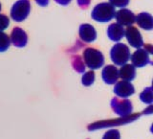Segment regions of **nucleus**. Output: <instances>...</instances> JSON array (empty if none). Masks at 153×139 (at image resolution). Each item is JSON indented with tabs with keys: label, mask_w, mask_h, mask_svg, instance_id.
Segmentation results:
<instances>
[{
	"label": "nucleus",
	"mask_w": 153,
	"mask_h": 139,
	"mask_svg": "<svg viewBox=\"0 0 153 139\" xmlns=\"http://www.w3.org/2000/svg\"><path fill=\"white\" fill-rule=\"evenodd\" d=\"M115 13H116L115 7L110 3L104 2L96 5L91 13V17L97 22L106 23L115 17Z\"/></svg>",
	"instance_id": "f257e3e1"
},
{
	"label": "nucleus",
	"mask_w": 153,
	"mask_h": 139,
	"mask_svg": "<svg viewBox=\"0 0 153 139\" xmlns=\"http://www.w3.org/2000/svg\"><path fill=\"white\" fill-rule=\"evenodd\" d=\"M83 62L89 69L96 70L104 64V57L100 51L88 47L83 51Z\"/></svg>",
	"instance_id": "f03ea898"
},
{
	"label": "nucleus",
	"mask_w": 153,
	"mask_h": 139,
	"mask_svg": "<svg viewBox=\"0 0 153 139\" xmlns=\"http://www.w3.org/2000/svg\"><path fill=\"white\" fill-rule=\"evenodd\" d=\"M110 58L116 65L122 66L126 64L130 59V50L124 43H117L110 51Z\"/></svg>",
	"instance_id": "7ed1b4c3"
},
{
	"label": "nucleus",
	"mask_w": 153,
	"mask_h": 139,
	"mask_svg": "<svg viewBox=\"0 0 153 139\" xmlns=\"http://www.w3.org/2000/svg\"><path fill=\"white\" fill-rule=\"evenodd\" d=\"M31 12V2L29 0H18L11 9V17L16 22H22Z\"/></svg>",
	"instance_id": "20e7f679"
},
{
	"label": "nucleus",
	"mask_w": 153,
	"mask_h": 139,
	"mask_svg": "<svg viewBox=\"0 0 153 139\" xmlns=\"http://www.w3.org/2000/svg\"><path fill=\"white\" fill-rule=\"evenodd\" d=\"M111 108L113 111L120 117H126L132 113L133 105L130 101L127 99L121 100L119 98H114L111 101Z\"/></svg>",
	"instance_id": "39448f33"
},
{
	"label": "nucleus",
	"mask_w": 153,
	"mask_h": 139,
	"mask_svg": "<svg viewBox=\"0 0 153 139\" xmlns=\"http://www.w3.org/2000/svg\"><path fill=\"white\" fill-rule=\"evenodd\" d=\"M124 36H126L130 46L137 48V49H140L141 47L143 46V37L141 35L140 31H139L136 27H134V26L127 27L126 30H124Z\"/></svg>",
	"instance_id": "423d86ee"
},
{
	"label": "nucleus",
	"mask_w": 153,
	"mask_h": 139,
	"mask_svg": "<svg viewBox=\"0 0 153 139\" xmlns=\"http://www.w3.org/2000/svg\"><path fill=\"white\" fill-rule=\"evenodd\" d=\"M115 18H116L117 23L122 26H132L135 23L136 16L130 10L128 9H121L115 13Z\"/></svg>",
	"instance_id": "0eeeda50"
},
{
	"label": "nucleus",
	"mask_w": 153,
	"mask_h": 139,
	"mask_svg": "<svg viewBox=\"0 0 153 139\" xmlns=\"http://www.w3.org/2000/svg\"><path fill=\"white\" fill-rule=\"evenodd\" d=\"M114 92L117 96L121 98H128L135 92V88H134L133 84L130 81H118L116 85L114 86Z\"/></svg>",
	"instance_id": "6e6552de"
},
{
	"label": "nucleus",
	"mask_w": 153,
	"mask_h": 139,
	"mask_svg": "<svg viewBox=\"0 0 153 139\" xmlns=\"http://www.w3.org/2000/svg\"><path fill=\"white\" fill-rule=\"evenodd\" d=\"M10 40H11V42L16 47L22 48V47H25L27 44L28 36L23 29L19 28V27H16L13 29Z\"/></svg>",
	"instance_id": "1a4fd4ad"
},
{
	"label": "nucleus",
	"mask_w": 153,
	"mask_h": 139,
	"mask_svg": "<svg viewBox=\"0 0 153 139\" xmlns=\"http://www.w3.org/2000/svg\"><path fill=\"white\" fill-rule=\"evenodd\" d=\"M132 65L134 67H143L150 64L149 55L145 49H138L130 56Z\"/></svg>",
	"instance_id": "9d476101"
},
{
	"label": "nucleus",
	"mask_w": 153,
	"mask_h": 139,
	"mask_svg": "<svg viewBox=\"0 0 153 139\" xmlns=\"http://www.w3.org/2000/svg\"><path fill=\"white\" fill-rule=\"evenodd\" d=\"M79 35L81 40L84 42H93L97 38V32L91 24H81L79 29Z\"/></svg>",
	"instance_id": "9b49d317"
},
{
	"label": "nucleus",
	"mask_w": 153,
	"mask_h": 139,
	"mask_svg": "<svg viewBox=\"0 0 153 139\" xmlns=\"http://www.w3.org/2000/svg\"><path fill=\"white\" fill-rule=\"evenodd\" d=\"M102 80L107 84H115L119 79V69L115 65H106L102 73Z\"/></svg>",
	"instance_id": "f8f14e48"
},
{
	"label": "nucleus",
	"mask_w": 153,
	"mask_h": 139,
	"mask_svg": "<svg viewBox=\"0 0 153 139\" xmlns=\"http://www.w3.org/2000/svg\"><path fill=\"white\" fill-rule=\"evenodd\" d=\"M107 37L112 41H120L124 37V29L123 26L118 23L110 24L107 28Z\"/></svg>",
	"instance_id": "ddd939ff"
},
{
	"label": "nucleus",
	"mask_w": 153,
	"mask_h": 139,
	"mask_svg": "<svg viewBox=\"0 0 153 139\" xmlns=\"http://www.w3.org/2000/svg\"><path fill=\"white\" fill-rule=\"evenodd\" d=\"M135 21L138 26L146 31H151L153 29V18L152 16L148 13H141L136 16Z\"/></svg>",
	"instance_id": "4468645a"
},
{
	"label": "nucleus",
	"mask_w": 153,
	"mask_h": 139,
	"mask_svg": "<svg viewBox=\"0 0 153 139\" xmlns=\"http://www.w3.org/2000/svg\"><path fill=\"white\" fill-rule=\"evenodd\" d=\"M136 77V68L132 64H123L122 65L121 69H119V78L122 81H131Z\"/></svg>",
	"instance_id": "2eb2a0df"
},
{
	"label": "nucleus",
	"mask_w": 153,
	"mask_h": 139,
	"mask_svg": "<svg viewBox=\"0 0 153 139\" xmlns=\"http://www.w3.org/2000/svg\"><path fill=\"white\" fill-rule=\"evenodd\" d=\"M71 62H72V66H73V68L76 72H79V73H83V72L85 71V64H84L82 59H81L79 55H76V56L72 57Z\"/></svg>",
	"instance_id": "dca6fc26"
},
{
	"label": "nucleus",
	"mask_w": 153,
	"mask_h": 139,
	"mask_svg": "<svg viewBox=\"0 0 153 139\" xmlns=\"http://www.w3.org/2000/svg\"><path fill=\"white\" fill-rule=\"evenodd\" d=\"M10 45H11L10 37L4 32H0V52L7 51Z\"/></svg>",
	"instance_id": "f3484780"
},
{
	"label": "nucleus",
	"mask_w": 153,
	"mask_h": 139,
	"mask_svg": "<svg viewBox=\"0 0 153 139\" xmlns=\"http://www.w3.org/2000/svg\"><path fill=\"white\" fill-rule=\"evenodd\" d=\"M95 81V73L93 70H90L88 72H85L81 79V83L85 86H90L94 84Z\"/></svg>",
	"instance_id": "a211bd4d"
},
{
	"label": "nucleus",
	"mask_w": 153,
	"mask_h": 139,
	"mask_svg": "<svg viewBox=\"0 0 153 139\" xmlns=\"http://www.w3.org/2000/svg\"><path fill=\"white\" fill-rule=\"evenodd\" d=\"M140 99L142 100L143 103L145 104H151L153 101V93H152V88L147 87L143 91L140 95Z\"/></svg>",
	"instance_id": "6ab92c4d"
},
{
	"label": "nucleus",
	"mask_w": 153,
	"mask_h": 139,
	"mask_svg": "<svg viewBox=\"0 0 153 139\" xmlns=\"http://www.w3.org/2000/svg\"><path fill=\"white\" fill-rule=\"evenodd\" d=\"M102 139H121V134L118 129H110L104 133Z\"/></svg>",
	"instance_id": "aec40b11"
},
{
	"label": "nucleus",
	"mask_w": 153,
	"mask_h": 139,
	"mask_svg": "<svg viewBox=\"0 0 153 139\" xmlns=\"http://www.w3.org/2000/svg\"><path fill=\"white\" fill-rule=\"evenodd\" d=\"M10 19L5 14H0V32H2L9 27Z\"/></svg>",
	"instance_id": "412c9836"
},
{
	"label": "nucleus",
	"mask_w": 153,
	"mask_h": 139,
	"mask_svg": "<svg viewBox=\"0 0 153 139\" xmlns=\"http://www.w3.org/2000/svg\"><path fill=\"white\" fill-rule=\"evenodd\" d=\"M109 3L112 5L113 7L118 8H124L129 4V0H109Z\"/></svg>",
	"instance_id": "4be33fe9"
},
{
	"label": "nucleus",
	"mask_w": 153,
	"mask_h": 139,
	"mask_svg": "<svg viewBox=\"0 0 153 139\" xmlns=\"http://www.w3.org/2000/svg\"><path fill=\"white\" fill-rule=\"evenodd\" d=\"M76 1H78V5L81 9H86L90 5L91 0H76Z\"/></svg>",
	"instance_id": "5701e85b"
},
{
	"label": "nucleus",
	"mask_w": 153,
	"mask_h": 139,
	"mask_svg": "<svg viewBox=\"0 0 153 139\" xmlns=\"http://www.w3.org/2000/svg\"><path fill=\"white\" fill-rule=\"evenodd\" d=\"M37 5H39L41 7H46L49 4V0H35Z\"/></svg>",
	"instance_id": "b1692460"
},
{
	"label": "nucleus",
	"mask_w": 153,
	"mask_h": 139,
	"mask_svg": "<svg viewBox=\"0 0 153 139\" xmlns=\"http://www.w3.org/2000/svg\"><path fill=\"white\" fill-rule=\"evenodd\" d=\"M55 1L57 3V4H59L61 5V6H67L72 0H55Z\"/></svg>",
	"instance_id": "393cba45"
},
{
	"label": "nucleus",
	"mask_w": 153,
	"mask_h": 139,
	"mask_svg": "<svg viewBox=\"0 0 153 139\" xmlns=\"http://www.w3.org/2000/svg\"><path fill=\"white\" fill-rule=\"evenodd\" d=\"M145 50L148 53V55H149V54H152V53H153L152 45H150V44H146V45L145 46Z\"/></svg>",
	"instance_id": "a878e982"
},
{
	"label": "nucleus",
	"mask_w": 153,
	"mask_h": 139,
	"mask_svg": "<svg viewBox=\"0 0 153 139\" xmlns=\"http://www.w3.org/2000/svg\"><path fill=\"white\" fill-rule=\"evenodd\" d=\"M1 8H2V6H1V3H0V11H1Z\"/></svg>",
	"instance_id": "bb28decb"
}]
</instances>
